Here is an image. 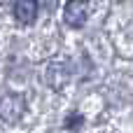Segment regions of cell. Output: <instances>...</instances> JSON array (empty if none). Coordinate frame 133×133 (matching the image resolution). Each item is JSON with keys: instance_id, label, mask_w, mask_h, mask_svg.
<instances>
[{"instance_id": "6da1fadb", "label": "cell", "mask_w": 133, "mask_h": 133, "mask_svg": "<svg viewBox=\"0 0 133 133\" xmlns=\"http://www.w3.org/2000/svg\"><path fill=\"white\" fill-rule=\"evenodd\" d=\"M89 0H68L63 7V19L70 28H82L89 19Z\"/></svg>"}, {"instance_id": "7a4b0ae2", "label": "cell", "mask_w": 133, "mask_h": 133, "mask_svg": "<svg viewBox=\"0 0 133 133\" xmlns=\"http://www.w3.org/2000/svg\"><path fill=\"white\" fill-rule=\"evenodd\" d=\"M14 19L23 26H30L37 16V0H14Z\"/></svg>"}]
</instances>
